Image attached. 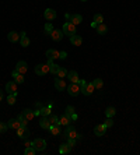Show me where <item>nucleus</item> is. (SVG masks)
Masks as SVG:
<instances>
[{
  "mask_svg": "<svg viewBox=\"0 0 140 155\" xmlns=\"http://www.w3.org/2000/svg\"><path fill=\"white\" fill-rule=\"evenodd\" d=\"M67 92H69V95H72V96H77L78 94L81 92V88H80V85L77 83H70L69 85H67Z\"/></svg>",
  "mask_w": 140,
  "mask_h": 155,
  "instance_id": "f03ea898",
  "label": "nucleus"
},
{
  "mask_svg": "<svg viewBox=\"0 0 140 155\" xmlns=\"http://www.w3.org/2000/svg\"><path fill=\"white\" fill-rule=\"evenodd\" d=\"M70 150H72V147H70L69 144H62L60 147H59V154L66 155V154L70 152Z\"/></svg>",
  "mask_w": 140,
  "mask_h": 155,
  "instance_id": "b1692460",
  "label": "nucleus"
},
{
  "mask_svg": "<svg viewBox=\"0 0 140 155\" xmlns=\"http://www.w3.org/2000/svg\"><path fill=\"white\" fill-rule=\"evenodd\" d=\"M13 78H14V81H16L17 84H22V83H24V74H20V73H18V74H17L16 77H13Z\"/></svg>",
  "mask_w": 140,
  "mask_h": 155,
  "instance_id": "c9c22d12",
  "label": "nucleus"
},
{
  "mask_svg": "<svg viewBox=\"0 0 140 155\" xmlns=\"http://www.w3.org/2000/svg\"><path fill=\"white\" fill-rule=\"evenodd\" d=\"M70 123H72L70 116H67L66 113H63L62 116H59V124H62V126H69Z\"/></svg>",
  "mask_w": 140,
  "mask_h": 155,
  "instance_id": "a211bd4d",
  "label": "nucleus"
},
{
  "mask_svg": "<svg viewBox=\"0 0 140 155\" xmlns=\"http://www.w3.org/2000/svg\"><path fill=\"white\" fill-rule=\"evenodd\" d=\"M67 70H66L65 67H59V70H57V73H56V75L59 77V78H65L66 75H67Z\"/></svg>",
  "mask_w": 140,
  "mask_h": 155,
  "instance_id": "bb28decb",
  "label": "nucleus"
},
{
  "mask_svg": "<svg viewBox=\"0 0 140 155\" xmlns=\"http://www.w3.org/2000/svg\"><path fill=\"white\" fill-rule=\"evenodd\" d=\"M94 21H95L97 24H102V22H104V17H102V14H99V13L94 14Z\"/></svg>",
  "mask_w": 140,
  "mask_h": 155,
  "instance_id": "f704fd0d",
  "label": "nucleus"
},
{
  "mask_svg": "<svg viewBox=\"0 0 140 155\" xmlns=\"http://www.w3.org/2000/svg\"><path fill=\"white\" fill-rule=\"evenodd\" d=\"M35 106H37L38 109H41V108H42V103H41V102H37V103H35Z\"/></svg>",
  "mask_w": 140,
  "mask_h": 155,
  "instance_id": "8fccbe9b",
  "label": "nucleus"
},
{
  "mask_svg": "<svg viewBox=\"0 0 140 155\" xmlns=\"http://www.w3.org/2000/svg\"><path fill=\"white\" fill-rule=\"evenodd\" d=\"M66 57H67V53H66V52H59V59L65 60Z\"/></svg>",
  "mask_w": 140,
  "mask_h": 155,
  "instance_id": "c03bdc74",
  "label": "nucleus"
},
{
  "mask_svg": "<svg viewBox=\"0 0 140 155\" xmlns=\"http://www.w3.org/2000/svg\"><path fill=\"white\" fill-rule=\"evenodd\" d=\"M16 70L20 73V74H25V73H27V70H28V66H27V63L24 62V60H21V62L17 63V66H16Z\"/></svg>",
  "mask_w": 140,
  "mask_h": 155,
  "instance_id": "f8f14e48",
  "label": "nucleus"
},
{
  "mask_svg": "<svg viewBox=\"0 0 140 155\" xmlns=\"http://www.w3.org/2000/svg\"><path fill=\"white\" fill-rule=\"evenodd\" d=\"M7 126H9V129L17 130V129H20V127H21V123H20V120H18V119H10V120L7 122Z\"/></svg>",
  "mask_w": 140,
  "mask_h": 155,
  "instance_id": "4468645a",
  "label": "nucleus"
},
{
  "mask_svg": "<svg viewBox=\"0 0 140 155\" xmlns=\"http://www.w3.org/2000/svg\"><path fill=\"white\" fill-rule=\"evenodd\" d=\"M16 94H9V96H7V103L9 105H14L16 103Z\"/></svg>",
  "mask_w": 140,
  "mask_h": 155,
  "instance_id": "72a5a7b5",
  "label": "nucleus"
},
{
  "mask_svg": "<svg viewBox=\"0 0 140 155\" xmlns=\"http://www.w3.org/2000/svg\"><path fill=\"white\" fill-rule=\"evenodd\" d=\"M66 135L69 137V138H77V140H80L81 138V134H77V131H76L74 126H66Z\"/></svg>",
  "mask_w": 140,
  "mask_h": 155,
  "instance_id": "20e7f679",
  "label": "nucleus"
},
{
  "mask_svg": "<svg viewBox=\"0 0 140 155\" xmlns=\"http://www.w3.org/2000/svg\"><path fill=\"white\" fill-rule=\"evenodd\" d=\"M105 131H107V126L105 124H98L94 127V134L98 135V137H101V135L105 134Z\"/></svg>",
  "mask_w": 140,
  "mask_h": 155,
  "instance_id": "9d476101",
  "label": "nucleus"
},
{
  "mask_svg": "<svg viewBox=\"0 0 140 155\" xmlns=\"http://www.w3.org/2000/svg\"><path fill=\"white\" fill-rule=\"evenodd\" d=\"M6 91L9 94H16L17 95V83L16 81H9L6 84Z\"/></svg>",
  "mask_w": 140,
  "mask_h": 155,
  "instance_id": "1a4fd4ad",
  "label": "nucleus"
},
{
  "mask_svg": "<svg viewBox=\"0 0 140 155\" xmlns=\"http://www.w3.org/2000/svg\"><path fill=\"white\" fill-rule=\"evenodd\" d=\"M45 55H46V57H48V59H51V60L59 59V52L56 51V49H48Z\"/></svg>",
  "mask_w": 140,
  "mask_h": 155,
  "instance_id": "f3484780",
  "label": "nucleus"
},
{
  "mask_svg": "<svg viewBox=\"0 0 140 155\" xmlns=\"http://www.w3.org/2000/svg\"><path fill=\"white\" fill-rule=\"evenodd\" d=\"M32 147L35 148L37 152H42V151H45V148H46V141L43 138H35L32 141Z\"/></svg>",
  "mask_w": 140,
  "mask_h": 155,
  "instance_id": "f257e3e1",
  "label": "nucleus"
},
{
  "mask_svg": "<svg viewBox=\"0 0 140 155\" xmlns=\"http://www.w3.org/2000/svg\"><path fill=\"white\" fill-rule=\"evenodd\" d=\"M24 154L25 155H35L37 151H35V148H34L32 145H31V147H27V148L24 150Z\"/></svg>",
  "mask_w": 140,
  "mask_h": 155,
  "instance_id": "2f4dec72",
  "label": "nucleus"
},
{
  "mask_svg": "<svg viewBox=\"0 0 140 155\" xmlns=\"http://www.w3.org/2000/svg\"><path fill=\"white\" fill-rule=\"evenodd\" d=\"M48 119H49V122H51V124H59V117L56 116V115H49L48 116Z\"/></svg>",
  "mask_w": 140,
  "mask_h": 155,
  "instance_id": "c756f323",
  "label": "nucleus"
},
{
  "mask_svg": "<svg viewBox=\"0 0 140 155\" xmlns=\"http://www.w3.org/2000/svg\"><path fill=\"white\" fill-rule=\"evenodd\" d=\"M39 126L42 127L43 130H49V127H51V122H49V119H48L46 116H42V119H41V122H39Z\"/></svg>",
  "mask_w": 140,
  "mask_h": 155,
  "instance_id": "412c9836",
  "label": "nucleus"
},
{
  "mask_svg": "<svg viewBox=\"0 0 140 155\" xmlns=\"http://www.w3.org/2000/svg\"><path fill=\"white\" fill-rule=\"evenodd\" d=\"M22 115H24V117L30 122V120H32L34 117H35V113H34V111H31V109H24L22 111Z\"/></svg>",
  "mask_w": 140,
  "mask_h": 155,
  "instance_id": "4be33fe9",
  "label": "nucleus"
},
{
  "mask_svg": "<svg viewBox=\"0 0 140 155\" xmlns=\"http://www.w3.org/2000/svg\"><path fill=\"white\" fill-rule=\"evenodd\" d=\"M57 70H59V66H57V64L52 63V64L49 66V73H52V74H56V73H57Z\"/></svg>",
  "mask_w": 140,
  "mask_h": 155,
  "instance_id": "e433bc0d",
  "label": "nucleus"
},
{
  "mask_svg": "<svg viewBox=\"0 0 140 155\" xmlns=\"http://www.w3.org/2000/svg\"><path fill=\"white\" fill-rule=\"evenodd\" d=\"M55 88H56L59 92H60V91H65L66 88H67V85H66V83H65V80L57 77V78L55 80Z\"/></svg>",
  "mask_w": 140,
  "mask_h": 155,
  "instance_id": "423d86ee",
  "label": "nucleus"
},
{
  "mask_svg": "<svg viewBox=\"0 0 140 155\" xmlns=\"http://www.w3.org/2000/svg\"><path fill=\"white\" fill-rule=\"evenodd\" d=\"M70 119H72V120H77V115H76V113H73V115H72V116H70Z\"/></svg>",
  "mask_w": 140,
  "mask_h": 155,
  "instance_id": "09e8293b",
  "label": "nucleus"
},
{
  "mask_svg": "<svg viewBox=\"0 0 140 155\" xmlns=\"http://www.w3.org/2000/svg\"><path fill=\"white\" fill-rule=\"evenodd\" d=\"M104 124L107 126V129L108 127H112V126H114V120H112V117H108L107 120L104 122Z\"/></svg>",
  "mask_w": 140,
  "mask_h": 155,
  "instance_id": "a19ab883",
  "label": "nucleus"
},
{
  "mask_svg": "<svg viewBox=\"0 0 140 155\" xmlns=\"http://www.w3.org/2000/svg\"><path fill=\"white\" fill-rule=\"evenodd\" d=\"M17 119L20 120V123H21V126H24V127H27V124H28V120L24 117V115L22 113H20L18 116H17Z\"/></svg>",
  "mask_w": 140,
  "mask_h": 155,
  "instance_id": "473e14b6",
  "label": "nucleus"
},
{
  "mask_svg": "<svg viewBox=\"0 0 140 155\" xmlns=\"http://www.w3.org/2000/svg\"><path fill=\"white\" fill-rule=\"evenodd\" d=\"M77 84L80 85V88H83V87H86V85H87V81H84V80H80Z\"/></svg>",
  "mask_w": 140,
  "mask_h": 155,
  "instance_id": "a18cd8bd",
  "label": "nucleus"
},
{
  "mask_svg": "<svg viewBox=\"0 0 140 155\" xmlns=\"http://www.w3.org/2000/svg\"><path fill=\"white\" fill-rule=\"evenodd\" d=\"M81 21H83V17H81L80 14H72V16H70V22H72L73 25L81 24Z\"/></svg>",
  "mask_w": 140,
  "mask_h": 155,
  "instance_id": "6ab92c4d",
  "label": "nucleus"
},
{
  "mask_svg": "<svg viewBox=\"0 0 140 155\" xmlns=\"http://www.w3.org/2000/svg\"><path fill=\"white\" fill-rule=\"evenodd\" d=\"M51 35V38L53 39V41H56V42H59V41H62V38H63V31L62 30H53V31L49 34Z\"/></svg>",
  "mask_w": 140,
  "mask_h": 155,
  "instance_id": "0eeeda50",
  "label": "nucleus"
},
{
  "mask_svg": "<svg viewBox=\"0 0 140 155\" xmlns=\"http://www.w3.org/2000/svg\"><path fill=\"white\" fill-rule=\"evenodd\" d=\"M93 84H94L95 90H101V88L104 87V83H102V80H101V78H95V80L93 81Z\"/></svg>",
  "mask_w": 140,
  "mask_h": 155,
  "instance_id": "c85d7f7f",
  "label": "nucleus"
},
{
  "mask_svg": "<svg viewBox=\"0 0 140 155\" xmlns=\"http://www.w3.org/2000/svg\"><path fill=\"white\" fill-rule=\"evenodd\" d=\"M62 31H63L65 35H67V36H72V35H74V34H76V25H73L70 21H69V22H65V24H63Z\"/></svg>",
  "mask_w": 140,
  "mask_h": 155,
  "instance_id": "7ed1b4c3",
  "label": "nucleus"
},
{
  "mask_svg": "<svg viewBox=\"0 0 140 155\" xmlns=\"http://www.w3.org/2000/svg\"><path fill=\"white\" fill-rule=\"evenodd\" d=\"M7 39H9L11 43H16V42L20 41V34H18V32H16V31L9 32V34H7Z\"/></svg>",
  "mask_w": 140,
  "mask_h": 155,
  "instance_id": "ddd939ff",
  "label": "nucleus"
},
{
  "mask_svg": "<svg viewBox=\"0 0 140 155\" xmlns=\"http://www.w3.org/2000/svg\"><path fill=\"white\" fill-rule=\"evenodd\" d=\"M94 90H95L94 84H93V83H87L86 87H83V88H81V94H83V95H86V96H88V95H91V94H93Z\"/></svg>",
  "mask_w": 140,
  "mask_h": 155,
  "instance_id": "6e6552de",
  "label": "nucleus"
},
{
  "mask_svg": "<svg viewBox=\"0 0 140 155\" xmlns=\"http://www.w3.org/2000/svg\"><path fill=\"white\" fill-rule=\"evenodd\" d=\"M66 77H67V78L70 80V83H78V81H80V78H78V74H77V71H69Z\"/></svg>",
  "mask_w": 140,
  "mask_h": 155,
  "instance_id": "aec40b11",
  "label": "nucleus"
},
{
  "mask_svg": "<svg viewBox=\"0 0 140 155\" xmlns=\"http://www.w3.org/2000/svg\"><path fill=\"white\" fill-rule=\"evenodd\" d=\"M25 148H27V147H31V145H32V141H25Z\"/></svg>",
  "mask_w": 140,
  "mask_h": 155,
  "instance_id": "49530a36",
  "label": "nucleus"
},
{
  "mask_svg": "<svg viewBox=\"0 0 140 155\" xmlns=\"http://www.w3.org/2000/svg\"><path fill=\"white\" fill-rule=\"evenodd\" d=\"M51 113H52V108H49V106H42L41 108V115L42 116H46L48 117Z\"/></svg>",
  "mask_w": 140,
  "mask_h": 155,
  "instance_id": "cd10ccee",
  "label": "nucleus"
},
{
  "mask_svg": "<svg viewBox=\"0 0 140 155\" xmlns=\"http://www.w3.org/2000/svg\"><path fill=\"white\" fill-rule=\"evenodd\" d=\"M43 31H45V34H51V32L53 31V25H52V22H46L45 27H43Z\"/></svg>",
  "mask_w": 140,
  "mask_h": 155,
  "instance_id": "7c9ffc66",
  "label": "nucleus"
},
{
  "mask_svg": "<svg viewBox=\"0 0 140 155\" xmlns=\"http://www.w3.org/2000/svg\"><path fill=\"white\" fill-rule=\"evenodd\" d=\"M25 129H27V127H24V126H21L20 129H17V130H16V131H17V135H18L20 138H21L22 135H24V131H25Z\"/></svg>",
  "mask_w": 140,
  "mask_h": 155,
  "instance_id": "ea45409f",
  "label": "nucleus"
},
{
  "mask_svg": "<svg viewBox=\"0 0 140 155\" xmlns=\"http://www.w3.org/2000/svg\"><path fill=\"white\" fill-rule=\"evenodd\" d=\"M97 22H95V21H93V22H91V28H97Z\"/></svg>",
  "mask_w": 140,
  "mask_h": 155,
  "instance_id": "de8ad7c7",
  "label": "nucleus"
},
{
  "mask_svg": "<svg viewBox=\"0 0 140 155\" xmlns=\"http://www.w3.org/2000/svg\"><path fill=\"white\" fill-rule=\"evenodd\" d=\"M49 133H51L52 135H59L60 134L59 124H51V127H49Z\"/></svg>",
  "mask_w": 140,
  "mask_h": 155,
  "instance_id": "393cba45",
  "label": "nucleus"
},
{
  "mask_svg": "<svg viewBox=\"0 0 140 155\" xmlns=\"http://www.w3.org/2000/svg\"><path fill=\"white\" fill-rule=\"evenodd\" d=\"M30 135H31V133H30V130H28V129H25V131H24V135H22L21 138H24V140H27V138H28Z\"/></svg>",
  "mask_w": 140,
  "mask_h": 155,
  "instance_id": "79ce46f5",
  "label": "nucleus"
},
{
  "mask_svg": "<svg viewBox=\"0 0 140 155\" xmlns=\"http://www.w3.org/2000/svg\"><path fill=\"white\" fill-rule=\"evenodd\" d=\"M43 17L48 21H53L55 18H56V11H55L53 9H46L45 13H43Z\"/></svg>",
  "mask_w": 140,
  "mask_h": 155,
  "instance_id": "9b49d317",
  "label": "nucleus"
},
{
  "mask_svg": "<svg viewBox=\"0 0 140 155\" xmlns=\"http://www.w3.org/2000/svg\"><path fill=\"white\" fill-rule=\"evenodd\" d=\"M70 42H72V45H74V46H81V43H83V38L80 36V35H72L70 36Z\"/></svg>",
  "mask_w": 140,
  "mask_h": 155,
  "instance_id": "dca6fc26",
  "label": "nucleus"
},
{
  "mask_svg": "<svg viewBox=\"0 0 140 155\" xmlns=\"http://www.w3.org/2000/svg\"><path fill=\"white\" fill-rule=\"evenodd\" d=\"M95 31H97V34H99V35H105V34L108 32V28H107V25L102 22V24H98L97 25Z\"/></svg>",
  "mask_w": 140,
  "mask_h": 155,
  "instance_id": "5701e85b",
  "label": "nucleus"
},
{
  "mask_svg": "<svg viewBox=\"0 0 140 155\" xmlns=\"http://www.w3.org/2000/svg\"><path fill=\"white\" fill-rule=\"evenodd\" d=\"M67 144L70 145V147H72V148H73V147H74L76 145V138H69V141H67Z\"/></svg>",
  "mask_w": 140,
  "mask_h": 155,
  "instance_id": "37998d69",
  "label": "nucleus"
},
{
  "mask_svg": "<svg viewBox=\"0 0 140 155\" xmlns=\"http://www.w3.org/2000/svg\"><path fill=\"white\" fill-rule=\"evenodd\" d=\"M7 129H9L7 123H0V134L6 133V131H7Z\"/></svg>",
  "mask_w": 140,
  "mask_h": 155,
  "instance_id": "58836bf2",
  "label": "nucleus"
},
{
  "mask_svg": "<svg viewBox=\"0 0 140 155\" xmlns=\"http://www.w3.org/2000/svg\"><path fill=\"white\" fill-rule=\"evenodd\" d=\"M116 113V109L114 108V106H108L107 109H105V115H107V117H114Z\"/></svg>",
  "mask_w": 140,
  "mask_h": 155,
  "instance_id": "a878e982",
  "label": "nucleus"
},
{
  "mask_svg": "<svg viewBox=\"0 0 140 155\" xmlns=\"http://www.w3.org/2000/svg\"><path fill=\"white\" fill-rule=\"evenodd\" d=\"M3 101V92H1V90H0V102Z\"/></svg>",
  "mask_w": 140,
  "mask_h": 155,
  "instance_id": "3c124183",
  "label": "nucleus"
},
{
  "mask_svg": "<svg viewBox=\"0 0 140 155\" xmlns=\"http://www.w3.org/2000/svg\"><path fill=\"white\" fill-rule=\"evenodd\" d=\"M65 113L67 115V116H72V115L74 113V106H70V105H69V106H67V108H66Z\"/></svg>",
  "mask_w": 140,
  "mask_h": 155,
  "instance_id": "4c0bfd02",
  "label": "nucleus"
},
{
  "mask_svg": "<svg viewBox=\"0 0 140 155\" xmlns=\"http://www.w3.org/2000/svg\"><path fill=\"white\" fill-rule=\"evenodd\" d=\"M35 73H37L38 75H45V74H48V73H49V64H48V63H46V64H37Z\"/></svg>",
  "mask_w": 140,
  "mask_h": 155,
  "instance_id": "39448f33",
  "label": "nucleus"
},
{
  "mask_svg": "<svg viewBox=\"0 0 140 155\" xmlns=\"http://www.w3.org/2000/svg\"><path fill=\"white\" fill-rule=\"evenodd\" d=\"M20 43H21V46H24V48H27V46H30V38L27 36V34H25V31L21 32L20 34Z\"/></svg>",
  "mask_w": 140,
  "mask_h": 155,
  "instance_id": "2eb2a0df",
  "label": "nucleus"
},
{
  "mask_svg": "<svg viewBox=\"0 0 140 155\" xmlns=\"http://www.w3.org/2000/svg\"><path fill=\"white\" fill-rule=\"evenodd\" d=\"M81 1H87V0H81Z\"/></svg>",
  "mask_w": 140,
  "mask_h": 155,
  "instance_id": "603ef678",
  "label": "nucleus"
}]
</instances>
